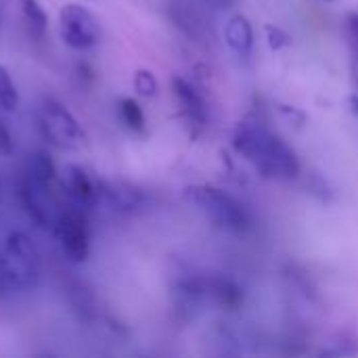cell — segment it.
Wrapping results in <instances>:
<instances>
[{
	"instance_id": "1",
	"label": "cell",
	"mask_w": 358,
	"mask_h": 358,
	"mask_svg": "<svg viewBox=\"0 0 358 358\" xmlns=\"http://www.w3.org/2000/svg\"><path fill=\"white\" fill-rule=\"evenodd\" d=\"M233 145L266 178L292 180L300 174L296 153L271 130L260 124H241L233 134Z\"/></svg>"
},
{
	"instance_id": "2",
	"label": "cell",
	"mask_w": 358,
	"mask_h": 358,
	"mask_svg": "<svg viewBox=\"0 0 358 358\" xmlns=\"http://www.w3.org/2000/svg\"><path fill=\"white\" fill-rule=\"evenodd\" d=\"M189 199L220 229L229 233H248L252 229V216L241 201L216 187H191Z\"/></svg>"
},
{
	"instance_id": "3",
	"label": "cell",
	"mask_w": 358,
	"mask_h": 358,
	"mask_svg": "<svg viewBox=\"0 0 358 358\" xmlns=\"http://www.w3.org/2000/svg\"><path fill=\"white\" fill-rule=\"evenodd\" d=\"M4 262L8 266L13 285L17 292H31L40 281V254L36 243L21 231L8 233L2 250Z\"/></svg>"
},
{
	"instance_id": "4",
	"label": "cell",
	"mask_w": 358,
	"mask_h": 358,
	"mask_svg": "<svg viewBox=\"0 0 358 358\" xmlns=\"http://www.w3.org/2000/svg\"><path fill=\"white\" fill-rule=\"evenodd\" d=\"M38 126L42 134L57 147L76 149L84 141V132L76 115L57 99L44 96L38 105Z\"/></svg>"
},
{
	"instance_id": "5",
	"label": "cell",
	"mask_w": 358,
	"mask_h": 358,
	"mask_svg": "<svg viewBox=\"0 0 358 358\" xmlns=\"http://www.w3.org/2000/svg\"><path fill=\"white\" fill-rule=\"evenodd\" d=\"M59 31L63 42L73 50H88L101 40L99 19L82 4L69 2L59 13Z\"/></svg>"
},
{
	"instance_id": "6",
	"label": "cell",
	"mask_w": 358,
	"mask_h": 358,
	"mask_svg": "<svg viewBox=\"0 0 358 358\" xmlns=\"http://www.w3.org/2000/svg\"><path fill=\"white\" fill-rule=\"evenodd\" d=\"M55 233L59 237L61 250L67 260L73 264H80L88 258L90 254V227L88 218L82 212V208H67L61 210Z\"/></svg>"
},
{
	"instance_id": "7",
	"label": "cell",
	"mask_w": 358,
	"mask_h": 358,
	"mask_svg": "<svg viewBox=\"0 0 358 358\" xmlns=\"http://www.w3.org/2000/svg\"><path fill=\"white\" fill-rule=\"evenodd\" d=\"M19 195H21V203H23L25 212L29 214V218L36 220L40 227L55 231L61 208L52 193V182H40L23 172Z\"/></svg>"
},
{
	"instance_id": "8",
	"label": "cell",
	"mask_w": 358,
	"mask_h": 358,
	"mask_svg": "<svg viewBox=\"0 0 358 358\" xmlns=\"http://www.w3.org/2000/svg\"><path fill=\"white\" fill-rule=\"evenodd\" d=\"M61 185L67 191L69 199L82 208H94L99 201V185H94V180L88 176V172L82 166L76 164H67L61 172Z\"/></svg>"
},
{
	"instance_id": "9",
	"label": "cell",
	"mask_w": 358,
	"mask_h": 358,
	"mask_svg": "<svg viewBox=\"0 0 358 358\" xmlns=\"http://www.w3.org/2000/svg\"><path fill=\"white\" fill-rule=\"evenodd\" d=\"M99 199H103L117 214H132L143 208L145 195L126 182H103L99 185Z\"/></svg>"
},
{
	"instance_id": "10",
	"label": "cell",
	"mask_w": 358,
	"mask_h": 358,
	"mask_svg": "<svg viewBox=\"0 0 358 358\" xmlns=\"http://www.w3.org/2000/svg\"><path fill=\"white\" fill-rule=\"evenodd\" d=\"M172 90H174V96H176L185 117L193 126H203L206 117H208V111H206V103H203L201 94L197 92V88L193 84H189L187 80H182V78H174Z\"/></svg>"
},
{
	"instance_id": "11",
	"label": "cell",
	"mask_w": 358,
	"mask_h": 358,
	"mask_svg": "<svg viewBox=\"0 0 358 358\" xmlns=\"http://www.w3.org/2000/svg\"><path fill=\"white\" fill-rule=\"evenodd\" d=\"M224 36H227V44L239 57H250V52L254 48V31H252V25L245 17H241V15L233 17L227 23Z\"/></svg>"
},
{
	"instance_id": "12",
	"label": "cell",
	"mask_w": 358,
	"mask_h": 358,
	"mask_svg": "<svg viewBox=\"0 0 358 358\" xmlns=\"http://www.w3.org/2000/svg\"><path fill=\"white\" fill-rule=\"evenodd\" d=\"M69 304L80 321L90 323L96 317V300L84 283H73L69 287Z\"/></svg>"
},
{
	"instance_id": "13",
	"label": "cell",
	"mask_w": 358,
	"mask_h": 358,
	"mask_svg": "<svg viewBox=\"0 0 358 358\" xmlns=\"http://www.w3.org/2000/svg\"><path fill=\"white\" fill-rule=\"evenodd\" d=\"M25 174L40 180V182H55L57 168H55V162L50 159V155L40 149V151H34V153L27 155Z\"/></svg>"
},
{
	"instance_id": "14",
	"label": "cell",
	"mask_w": 358,
	"mask_h": 358,
	"mask_svg": "<svg viewBox=\"0 0 358 358\" xmlns=\"http://www.w3.org/2000/svg\"><path fill=\"white\" fill-rule=\"evenodd\" d=\"M19 6H21L23 21L29 27L31 36L44 38L46 36V29H48V15L42 8V4L38 0H19Z\"/></svg>"
},
{
	"instance_id": "15",
	"label": "cell",
	"mask_w": 358,
	"mask_h": 358,
	"mask_svg": "<svg viewBox=\"0 0 358 358\" xmlns=\"http://www.w3.org/2000/svg\"><path fill=\"white\" fill-rule=\"evenodd\" d=\"M117 113L120 120L124 122V126L132 132H143L145 130V113L141 109V105L134 99H120L117 101Z\"/></svg>"
},
{
	"instance_id": "16",
	"label": "cell",
	"mask_w": 358,
	"mask_h": 358,
	"mask_svg": "<svg viewBox=\"0 0 358 358\" xmlns=\"http://www.w3.org/2000/svg\"><path fill=\"white\" fill-rule=\"evenodd\" d=\"M19 105V92L17 86L4 65H0V109L2 111H15Z\"/></svg>"
},
{
	"instance_id": "17",
	"label": "cell",
	"mask_w": 358,
	"mask_h": 358,
	"mask_svg": "<svg viewBox=\"0 0 358 358\" xmlns=\"http://www.w3.org/2000/svg\"><path fill=\"white\" fill-rule=\"evenodd\" d=\"M134 88L143 96H153L155 90H157V80L149 69H138L134 73Z\"/></svg>"
},
{
	"instance_id": "18",
	"label": "cell",
	"mask_w": 358,
	"mask_h": 358,
	"mask_svg": "<svg viewBox=\"0 0 358 358\" xmlns=\"http://www.w3.org/2000/svg\"><path fill=\"white\" fill-rule=\"evenodd\" d=\"M15 292H17V289H15V285H13V279H10L8 266H6L4 256H2V252H0V300H2V298L13 296Z\"/></svg>"
},
{
	"instance_id": "19",
	"label": "cell",
	"mask_w": 358,
	"mask_h": 358,
	"mask_svg": "<svg viewBox=\"0 0 358 358\" xmlns=\"http://www.w3.org/2000/svg\"><path fill=\"white\" fill-rule=\"evenodd\" d=\"M15 153V141L8 126L0 120V157H8Z\"/></svg>"
},
{
	"instance_id": "20",
	"label": "cell",
	"mask_w": 358,
	"mask_h": 358,
	"mask_svg": "<svg viewBox=\"0 0 358 358\" xmlns=\"http://www.w3.org/2000/svg\"><path fill=\"white\" fill-rule=\"evenodd\" d=\"M346 34H348L350 50H358V15H350L346 19Z\"/></svg>"
},
{
	"instance_id": "21",
	"label": "cell",
	"mask_w": 358,
	"mask_h": 358,
	"mask_svg": "<svg viewBox=\"0 0 358 358\" xmlns=\"http://www.w3.org/2000/svg\"><path fill=\"white\" fill-rule=\"evenodd\" d=\"M216 2H218V4H229L231 0H216Z\"/></svg>"
},
{
	"instance_id": "22",
	"label": "cell",
	"mask_w": 358,
	"mask_h": 358,
	"mask_svg": "<svg viewBox=\"0 0 358 358\" xmlns=\"http://www.w3.org/2000/svg\"><path fill=\"white\" fill-rule=\"evenodd\" d=\"M0 17H2V10H0Z\"/></svg>"
}]
</instances>
